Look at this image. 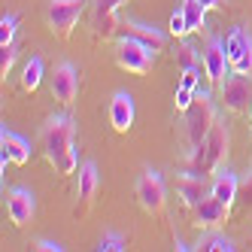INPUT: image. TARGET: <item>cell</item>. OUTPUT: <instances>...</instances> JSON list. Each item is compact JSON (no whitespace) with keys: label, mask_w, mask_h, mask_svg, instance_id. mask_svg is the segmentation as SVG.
Here are the masks:
<instances>
[{"label":"cell","mask_w":252,"mask_h":252,"mask_svg":"<svg viewBox=\"0 0 252 252\" xmlns=\"http://www.w3.org/2000/svg\"><path fill=\"white\" fill-rule=\"evenodd\" d=\"M134 97L128 92H116L113 100H110V122H113V128L119 134H128L131 131V125H134Z\"/></svg>","instance_id":"cell-14"},{"label":"cell","mask_w":252,"mask_h":252,"mask_svg":"<svg viewBox=\"0 0 252 252\" xmlns=\"http://www.w3.org/2000/svg\"><path fill=\"white\" fill-rule=\"evenodd\" d=\"M191 100H194V88H186V85H176V100H173V106H176V113H186L189 106H191Z\"/></svg>","instance_id":"cell-28"},{"label":"cell","mask_w":252,"mask_h":252,"mask_svg":"<svg viewBox=\"0 0 252 252\" xmlns=\"http://www.w3.org/2000/svg\"><path fill=\"white\" fill-rule=\"evenodd\" d=\"M228 143H231L228 125L225 122H216L213 131L204 140V173H216V170H219V164L228 155Z\"/></svg>","instance_id":"cell-8"},{"label":"cell","mask_w":252,"mask_h":252,"mask_svg":"<svg viewBox=\"0 0 252 252\" xmlns=\"http://www.w3.org/2000/svg\"><path fill=\"white\" fill-rule=\"evenodd\" d=\"M19 22H22L19 12H9V15H3V19H0V46L15 43V31H19Z\"/></svg>","instance_id":"cell-24"},{"label":"cell","mask_w":252,"mask_h":252,"mask_svg":"<svg viewBox=\"0 0 252 252\" xmlns=\"http://www.w3.org/2000/svg\"><path fill=\"white\" fill-rule=\"evenodd\" d=\"M204 73L210 82L219 85L228 73H231V58H228V46L219 37H210L207 49H204Z\"/></svg>","instance_id":"cell-10"},{"label":"cell","mask_w":252,"mask_h":252,"mask_svg":"<svg viewBox=\"0 0 252 252\" xmlns=\"http://www.w3.org/2000/svg\"><path fill=\"white\" fill-rule=\"evenodd\" d=\"M6 213H9V222L15 228H25L33 213H37V201H33V191L31 189H12L6 197Z\"/></svg>","instance_id":"cell-12"},{"label":"cell","mask_w":252,"mask_h":252,"mask_svg":"<svg viewBox=\"0 0 252 252\" xmlns=\"http://www.w3.org/2000/svg\"><path fill=\"white\" fill-rule=\"evenodd\" d=\"M85 6H88V0H49V9H46L49 31L58 40H67L73 33V28L79 25Z\"/></svg>","instance_id":"cell-4"},{"label":"cell","mask_w":252,"mask_h":252,"mask_svg":"<svg viewBox=\"0 0 252 252\" xmlns=\"http://www.w3.org/2000/svg\"><path fill=\"white\" fill-rule=\"evenodd\" d=\"M0 146H3V152L12 158V164H19V167H25L28 161H31V143L25 140V137H19V134H12V131H0Z\"/></svg>","instance_id":"cell-19"},{"label":"cell","mask_w":252,"mask_h":252,"mask_svg":"<svg viewBox=\"0 0 252 252\" xmlns=\"http://www.w3.org/2000/svg\"><path fill=\"white\" fill-rule=\"evenodd\" d=\"M201 3H204L207 9H222V6L228 3V0H201Z\"/></svg>","instance_id":"cell-31"},{"label":"cell","mask_w":252,"mask_h":252,"mask_svg":"<svg viewBox=\"0 0 252 252\" xmlns=\"http://www.w3.org/2000/svg\"><path fill=\"white\" fill-rule=\"evenodd\" d=\"M176 64H179V70H201L204 55L191 43H179L176 46Z\"/></svg>","instance_id":"cell-22"},{"label":"cell","mask_w":252,"mask_h":252,"mask_svg":"<svg viewBox=\"0 0 252 252\" xmlns=\"http://www.w3.org/2000/svg\"><path fill=\"white\" fill-rule=\"evenodd\" d=\"M194 249L197 252H234V240L225 237V234H219V231H207V234L197 237Z\"/></svg>","instance_id":"cell-20"},{"label":"cell","mask_w":252,"mask_h":252,"mask_svg":"<svg viewBox=\"0 0 252 252\" xmlns=\"http://www.w3.org/2000/svg\"><path fill=\"white\" fill-rule=\"evenodd\" d=\"M122 33H128V37H137L143 43H149L152 49H164L167 43V33L164 31H158L152 25H143V22H134V19H125L122 22Z\"/></svg>","instance_id":"cell-17"},{"label":"cell","mask_w":252,"mask_h":252,"mask_svg":"<svg viewBox=\"0 0 252 252\" xmlns=\"http://www.w3.org/2000/svg\"><path fill=\"white\" fill-rule=\"evenodd\" d=\"M228 204H222L216 194H207L201 204L194 207V225L197 228H216V225H222L225 222V216H228Z\"/></svg>","instance_id":"cell-15"},{"label":"cell","mask_w":252,"mask_h":252,"mask_svg":"<svg viewBox=\"0 0 252 252\" xmlns=\"http://www.w3.org/2000/svg\"><path fill=\"white\" fill-rule=\"evenodd\" d=\"M213 125H216V103H213V94L197 88L191 106L186 110V125H183V128H186V146H189V149L201 146V143L207 140V134L213 131Z\"/></svg>","instance_id":"cell-2"},{"label":"cell","mask_w":252,"mask_h":252,"mask_svg":"<svg viewBox=\"0 0 252 252\" xmlns=\"http://www.w3.org/2000/svg\"><path fill=\"white\" fill-rule=\"evenodd\" d=\"M155 52L149 43H143L137 37H128V33H122L119 37V46H116V64L122 70H128V73H149L152 64H155Z\"/></svg>","instance_id":"cell-3"},{"label":"cell","mask_w":252,"mask_h":252,"mask_svg":"<svg viewBox=\"0 0 252 252\" xmlns=\"http://www.w3.org/2000/svg\"><path fill=\"white\" fill-rule=\"evenodd\" d=\"M52 94H55L64 106H70L79 97V70L70 61H61L55 67V76H52Z\"/></svg>","instance_id":"cell-11"},{"label":"cell","mask_w":252,"mask_h":252,"mask_svg":"<svg viewBox=\"0 0 252 252\" xmlns=\"http://www.w3.org/2000/svg\"><path fill=\"white\" fill-rule=\"evenodd\" d=\"M228 58H231V70L237 73H252V33L249 28H234L228 33Z\"/></svg>","instance_id":"cell-9"},{"label":"cell","mask_w":252,"mask_h":252,"mask_svg":"<svg viewBox=\"0 0 252 252\" xmlns=\"http://www.w3.org/2000/svg\"><path fill=\"white\" fill-rule=\"evenodd\" d=\"M40 82H43V58L33 55L25 64V70H22V88H25V92H37Z\"/></svg>","instance_id":"cell-21"},{"label":"cell","mask_w":252,"mask_h":252,"mask_svg":"<svg viewBox=\"0 0 252 252\" xmlns=\"http://www.w3.org/2000/svg\"><path fill=\"white\" fill-rule=\"evenodd\" d=\"M176 191L179 197H183L186 207H197L204 201V197L210 194V186H207V176L201 173H191V170H183L176 176Z\"/></svg>","instance_id":"cell-13"},{"label":"cell","mask_w":252,"mask_h":252,"mask_svg":"<svg viewBox=\"0 0 252 252\" xmlns=\"http://www.w3.org/2000/svg\"><path fill=\"white\" fill-rule=\"evenodd\" d=\"M219 88H222V100L231 113L252 110V73H237L234 70V73H228L219 82Z\"/></svg>","instance_id":"cell-6"},{"label":"cell","mask_w":252,"mask_h":252,"mask_svg":"<svg viewBox=\"0 0 252 252\" xmlns=\"http://www.w3.org/2000/svg\"><path fill=\"white\" fill-rule=\"evenodd\" d=\"M164 201H167L164 179H161V173L155 167H146L140 173V179H137V204L146 213L158 216L161 210H164Z\"/></svg>","instance_id":"cell-5"},{"label":"cell","mask_w":252,"mask_h":252,"mask_svg":"<svg viewBox=\"0 0 252 252\" xmlns=\"http://www.w3.org/2000/svg\"><path fill=\"white\" fill-rule=\"evenodd\" d=\"M73 137H76V122L70 113H61V116H49V122L43 125V131H40V149L46 155V161L52 167L58 164V161L67 155V152H73Z\"/></svg>","instance_id":"cell-1"},{"label":"cell","mask_w":252,"mask_h":252,"mask_svg":"<svg viewBox=\"0 0 252 252\" xmlns=\"http://www.w3.org/2000/svg\"><path fill=\"white\" fill-rule=\"evenodd\" d=\"M33 249H40V252H64V246L58 240H37V243H33Z\"/></svg>","instance_id":"cell-30"},{"label":"cell","mask_w":252,"mask_h":252,"mask_svg":"<svg viewBox=\"0 0 252 252\" xmlns=\"http://www.w3.org/2000/svg\"><path fill=\"white\" fill-rule=\"evenodd\" d=\"M197 82H201V70H183V79H179V85L194 88V92H197Z\"/></svg>","instance_id":"cell-29"},{"label":"cell","mask_w":252,"mask_h":252,"mask_svg":"<svg viewBox=\"0 0 252 252\" xmlns=\"http://www.w3.org/2000/svg\"><path fill=\"white\" fill-rule=\"evenodd\" d=\"M94 249L97 252H122V249H128V240H125V234H119V231H106Z\"/></svg>","instance_id":"cell-25"},{"label":"cell","mask_w":252,"mask_h":252,"mask_svg":"<svg viewBox=\"0 0 252 252\" xmlns=\"http://www.w3.org/2000/svg\"><path fill=\"white\" fill-rule=\"evenodd\" d=\"M170 33H173V37H186V33H191V31H189V22H186L183 6H179V9L170 15Z\"/></svg>","instance_id":"cell-27"},{"label":"cell","mask_w":252,"mask_h":252,"mask_svg":"<svg viewBox=\"0 0 252 252\" xmlns=\"http://www.w3.org/2000/svg\"><path fill=\"white\" fill-rule=\"evenodd\" d=\"M237 189H240V176L231 173V170H216L213 183H210V194H216L222 204H234V197H237Z\"/></svg>","instance_id":"cell-18"},{"label":"cell","mask_w":252,"mask_h":252,"mask_svg":"<svg viewBox=\"0 0 252 252\" xmlns=\"http://www.w3.org/2000/svg\"><path fill=\"white\" fill-rule=\"evenodd\" d=\"M249 116H252V110H249Z\"/></svg>","instance_id":"cell-32"},{"label":"cell","mask_w":252,"mask_h":252,"mask_svg":"<svg viewBox=\"0 0 252 252\" xmlns=\"http://www.w3.org/2000/svg\"><path fill=\"white\" fill-rule=\"evenodd\" d=\"M100 189V176H97V164L94 161H85L79 167V186H76V197H79V213L94 201V194Z\"/></svg>","instance_id":"cell-16"},{"label":"cell","mask_w":252,"mask_h":252,"mask_svg":"<svg viewBox=\"0 0 252 252\" xmlns=\"http://www.w3.org/2000/svg\"><path fill=\"white\" fill-rule=\"evenodd\" d=\"M15 58H19V46L15 43H9V46H0V73H9L12 70V64H15Z\"/></svg>","instance_id":"cell-26"},{"label":"cell","mask_w":252,"mask_h":252,"mask_svg":"<svg viewBox=\"0 0 252 252\" xmlns=\"http://www.w3.org/2000/svg\"><path fill=\"white\" fill-rule=\"evenodd\" d=\"M183 12H186V22H189V31H204V19H207V6L201 0H183Z\"/></svg>","instance_id":"cell-23"},{"label":"cell","mask_w":252,"mask_h":252,"mask_svg":"<svg viewBox=\"0 0 252 252\" xmlns=\"http://www.w3.org/2000/svg\"><path fill=\"white\" fill-rule=\"evenodd\" d=\"M125 0H92V33L97 40H113L122 22H119V6Z\"/></svg>","instance_id":"cell-7"}]
</instances>
